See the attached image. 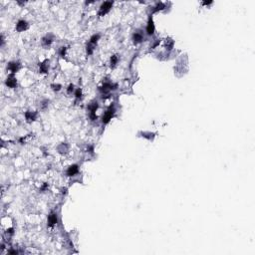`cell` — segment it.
Returning <instances> with one entry per match:
<instances>
[{
    "instance_id": "cell-8",
    "label": "cell",
    "mask_w": 255,
    "mask_h": 255,
    "mask_svg": "<svg viewBox=\"0 0 255 255\" xmlns=\"http://www.w3.org/2000/svg\"><path fill=\"white\" fill-rule=\"evenodd\" d=\"M7 71L10 72V74H16L18 73L21 69V63L19 61H10L7 63V67H6Z\"/></svg>"
},
{
    "instance_id": "cell-18",
    "label": "cell",
    "mask_w": 255,
    "mask_h": 255,
    "mask_svg": "<svg viewBox=\"0 0 255 255\" xmlns=\"http://www.w3.org/2000/svg\"><path fill=\"white\" fill-rule=\"evenodd\" d=\"M57 150L60 154H66L69 150V145L67 143H61L57 147Z\"/></svg>"
},
{
    "instance_id": "cell-17",
    "label": "cell",
    "mask_w": 255,
    "mask_h": 255,
    "mask_svg": "<svg viewBox=\"0 0 255 255\" xmlns=\"http://www.w3.org/2000/svg\"><path fill=\"white\" fill-rule=\"evenodd\" d=\"M120 61V55L119 54H113L110 58V67L111 69H115L117 67L118 63Z\"/></svg>"
},
{
    "instance_id": "cell-13",
    "label": "cell",
    "mask_w": 255,
    "mask_h": 255,
    "mask_svg": "<svg viewBox=\"0 0 255 255\" xmlns=\"http://www.w3.org/2000/svg\"><path fill=\"white\" fill-rule=\"evenodd\" d=\"M80 171V166L77 163H74V165H71L66 170V175L68 177H73L75 175H77Z\"/></svg>"
},
{
    "instance_id": "cell-2",
    "label": "cell",
    "mask_w": 255,
    "mask_h": 255,
    "mask_svg": "<svg viewBox=\"0 0 255 255\" xmlns=\"http://www.w3.org/2000/svg\"><path fill=\"white\" fill-rule=\"evenodd\" d=\"M118 84L117 83H113L111 81H105L101 87H99V91L101 92V94L103 95H106V94H109L110 92H114L118 89Z\"/></svg>"
},
{
    "instance_id": "cell-24",
    "label": "cell",
    "mask_w": 255,
    "mask_h": 255,
    "mask_svg": "<svg viewBox=\"0 0 255 255\" xmlns=\"http://www.w3.org/2000/svg\"><path fill=\"white\" fill-rule=\"evenodd\" d=\"M75 90H76V89H75V85H74V84L70 83L69 85H68L67 89H66V93H67L68 95H72V94H74Z\"/></svg>"
},
{
    "instance_id": "cell-5",
    "label": "cell",
    "mask_w": 255,
    "mask_h": 255,
    "mask_svg": "<svg viewBox=\"0 0 255 255\" xmlns=\"http://www.w3.org/2000/svg\"><path fill=\"white\" fill-rule=\"evenodd\" d=\"M99 109V103L97 101H94L89 104L88 106V112H89V118L92 122L96 121L98 119L97 117V111Z\"/></svg>"
},
{
    "instance_id": "cell-11",
    "label": "cell",
    "mask_w": 255,
    "mask_h": 255,
    "mask_svg": "<svg viewBox=\"0 0 255 255\" xmlns=\"http://www.w3.org/2000/svg\"><path fill=\"white\" fill-rule=\"evenodd\" d=\"M28 28H29V23H28L25 19H19L17 22H16L15 25V30L18 32V33H21V32L26 31Z\"/></svg>"
},
{
    "instance_id": "cell-7",
    "label": "cell",
    "mask_w": 255,
    "mask_h": 255,
    "mask_svg": "<svg viewBox=\"0 0 255 255\" xmlns=\"http://www.w3.org/2000/svg\"><path fill=\"white\" fill-rule=\"evenodd\" d=\"M59 221V217H58V213L56 211H51L48 215L47 218V226L49 228H53L54 226H56V224Z\"/></svg>"
},
{
    "instance_id": "cell-15",
    "label": "cell",
    "mask_w": 255,
    "mask_h": 255,
    "mask_svg": "<svg viewBox=\"0 0 255 255\" xmlns=\"http://www.w3.org/2000/svg\"><path fill=\"white\" fill-rule=\"evenodd\" d=\"M138 135L139 138H143V139H147L149 142H153L154 138H155V135H157V134L155 133H151V131H139V133L138 134Z\"/></svg>"
},
{
    "instance_id": "cell-26",
    "label": "cell",
    "mask_w": 255,
    "mask_h": 255,
    "mask_svg": "<svg viewBox=\"0 0 255 255\" xmlns=\"http://www.w3.org/2000/svg\"><path fill=\"white\" fill-rule=\"evenodd\" d=\"M161 42H162L161 39H155V40H154V42H153V44L150 45V50H154L155 48L159 46V44H161Z\"/></svg>"
},
{
    "instance_id": "cell-30",
    "label": "cell",
    "mask_w": 255,
    "mask_h": 255,
    "mask_svg": "<svg viewBox=\"0 0 255 255\" xmlns=\"http://www.w3.org/2000/svg\"><path fill=\"white\" fill-rule=\"evenodd\" d=\"M87 151H88L89 154H93V153H94V146H88Z\"/></svg>"
},
{
    "instance_id": "cell-22",
    "label": "cell",
    "mask_w": 255,
    "mask_h": 255,
    "mask_svg": "<svg viewBox=\"0 0 255 255\" xmlns=\"http://www.w3.org/2000/svg\"><path fill=\"white\" fill-rule=\"evenodd\" d=\"M67 49L68 48L66 46H61L59 48V56L61 58L63 59H65L66 58V56H67Z\"/></svg>"
},
{
    "instance_id": "cell-12",
    "label": "cell",
    "mask_w": 255,
    "mask_h": 255,
    "mask_svg": "<svg viewBox=\"0 0 255 255\" xmlns=\"http://www.w3.org/2000/svg\"><path fill=\"white\" fill-rule=\"evenodd\" d=\"M54 40H55V37H54V35L52 34V33H48L46 34L44 37L42 38L41 40V44H42V46L43 47H45V48H49L52 44H53L54 42Z\"/></svg>"
},
{
    "instance_id": "cell-16",
    "label": "cell",
    "mask_w": 255,
    "mask_h": 255,
    "mask_svg": "<svg viewBox=\"0 0 255 255\" xmlns=\"http://www.w3.org/2000/svg\"><path fill=\"white\" fill-rule=\"evenodd\" d=\"M165 9H166V3L162 2V1L157 2V3L154 4V6L151 8V13L150 14L158 13V12H161V11L165 10Z\"/></svg>"
},
{
    "instance_id": "cell-19",
    "label": "cell",
    "mask_w": 255,
    "mask_h": 255,
    "mask_svg": "<svg viewBox=\"0 0 255 255\" xmlns=\"http://www.w3.org/2000/svg\"><path fill=\"white\" fill-rule=\"evenodd\" d=\"M174 47V40L171 39V38H166V41H165V48L167 52H170L171 50L173 49Z\"/></svg>"
},
{
    "instance_id": "cell-25",
    "label": "cell",
    "mask_w": 255,
    "mask_h": 255,
    "mask_svg": "<svg viewBox=\"0 0 255 255\" xmlns=\"http://www.w3.org/2000/svg\"><path fill=\"white\" fill-rule=\"evenodd\" d=\"M49 103H50V101H49V100H47V99L43 100V101L40 102V107H41V109L42 110H46L47 108H48V106H49Z\"/></svg>"
},
{
    "instance_id": "cell-28",
    "label": "cell",
    "mask_w": 255,
    "mask_h": 255,
    "mask_svg": "<svg viewBox=\"0 0 255 255\" xmlns=\"http://www.w3.org/2000/svg\"><path fill=\"white\" fill-rule=\"evenodd\" d=\"M48 187H49L48 183L47 182H44L43 185H42V186H41V188H40V190H41V191H45V190L48 189Z\"/></svg>"
},
{
    "instance_id": "cell-33",
    "label": "cell",
    "mask_w": 255,
    "mask_h": 255,
    "mask_svg": "<svg viewBox=\"0 0 255 255\" xmlns=\"http://www.w3.org/2000/svg\"><path fill=\"white\" fill-rule=\"evenodd\" d=\"M4 43H5V39H4V35L1 34V46L4 45Z\"/></svg>"
},
{
    "instance_id": "cell-27",
    "label": "cell",
    "mask_w": 255,
    "mask_h": 255,
    "mask_svg": "<svg viewBox=\"0 0 255 255\" xmlns=\"http://www.w3.org/2000/svg\"><path fill=\"white\" fill-rule=\"evenodd\" d=\"M51 87V89L53 90L54 92H60L62 90V85L61 84H52V85L50 86Z\"/></svg>"
},
{
    "instance_id": "cell-9",
    "label": "cell",
    "mask_w": 255,
    "mask_h": 255,
    "mask_svg": "<svg viewBox=\"0 0 255 255\" xmlns=\"http://www.w3.org/2000/svg\"><path fill=\"white\" fill-rule=\"evenodd\" d=\"M5 85L7 88H9V89H15V88L17 87L18 81L14 74H9L7 76V78L5 80Z\"/></svg>"
},
{
    "instance_id": "cell-3",
    "label": "cell",
    "mask_w": 255,
    "mask_h": 255,
    "mask_svg": "<svg viewBox=\"0 0 255 255\" xmlns=\"http://www.w3.org/2000/svg\"><path fill=\"white\" fill-rule=\"evenodd\" d=\"M114 6L113 1H105L103 2L99 7L98 11V17H104L105 15H107L109 12L112 10V8Z\"/></svg>"
},
{
    "instance_id": "cell-20",
    "label": "cell",
    "mask_w": 255,
    "mask_h": 255,
    "mask_svg": "<svg viewBox=\"0 0 255 255\" xmlns=\"http://www.w3.org/2000/svg\"><path fill=\"white\" fill-rule=\"evenodd\" d=\"M100 39H101V34H100V33H96V34L91 36L90 39H89V42H88V43L91 44V45H93V46H96L99 43Z\"/></svg>"
},
{
    "instance_id": "cell-31",
    "label": "cell",
    "mask_w": 255,
    "mask_h": 255,
    "mask_svg": "<svg viewBox=\"0 0 255 255\" xmlns=\"http://www.w3.org/2000/svg\"><path fill=\"white\" fill-rule=\"evenodd\" d=\"M7 253H8V254H18L19 252H18L17 250H13V249H11V250H8V251H7Z\"/></svg>"
},
{
    "instance_id": "cell-29",
    "label": "cell",
    "mask_w": 255,
    "mask_h": 255,
    "mask_svg": "<svg viewBox=\"0 0 255 255\" xmlns=\"http://www.w3.org/2000/svg\"><path fill=\"white\" fill-rule=\"evenodd\" d=\"M6 234L7 235H13L14 234V228H13V227H10V228H8L6 230Z\"/></svg>"
},
{
    "instance_id": "cell-6",
    "label": "cell",
    "mask_w": 255,
    "mask_h": 255,
    "mask_svg": "<svg viewBox=\"0 0 255 255\" xmlns=\"http://www.w3.org/2000/svg\"><path fill=\"white\" fill-rule=\"evenodd\" d=\"M154 32H155V25L154 22L153 14H150L149 17H147V22L146 26V34L151 37V36L154 35Z\"/></svg>"
},
{
    "instance_id": "cell-1",
    "label": "cell",
    "mask_w": 255,
    "mask_h": 255,
    "mask_svg": "<svg viewBox=\"0 0 255 255\" xmlns=\"http://www.w3.org/2000/svg\"><path fill=\"white\" fill-rule=\"evenodd\" d=\"M116 115V107H115V104H111V105L108 107V109L106 110L105 113L103 114L102 116V124L104 126L108 125L111 120L115 117Z\"/></svg>"
},
{
    "instance_id": "cell-10",
    "label": "cell",
    "mask_w": 255,
    "mask_h": 255,
    "mask_svg": "<svg viewBox=\"0 0 255 255\" xmlns=\"http://www.w3.org/2000/svg\"><path fill=\"white\" fill-rule=\"evenodd\" d=\"M38 117V113L36 111H30L28 110L24 113V118H25V121L27 124H32L34 123L36 120H37Z\"/></svg>"
},
{
    "instance_id": "cell-14",
    "label": "cell",
    "mask_w": 255,
    "mask_h": 255,
    "mask_svg": "<svg viewBox=\"0 0 255 255\" xmlns=\"http://www.w3.org/2000/svg\"><path fill=\"white\" fill-rule=\"evenodd\" d=\"M39 67V73L40 74H48L49 72V68H50V60H44L43 62L38 64Z\"/></svg>"
},
{
    "instance_id": "cell-23",
    "label": "cell",
    "mask_w": 255,
    "mask_h": 255,
    "mask_svg": "<svg viewBox=\"0 0 255 255\" xmlns=\"http://www.w3.org/2000/svg\"><path fill=\"white\" fill-rule=\"evenodd\" d=\"M95 47L96 46L91 45V44H89V43L87 44V46H86V54H87V56H91L92 54L94 53Z\"/></svg>"
},
{
    "instance_id": "cell-21",
    "label": "cell",
    "mask_w": 255,
    "mask_h": 255,
    "mask_svg": "<svg viewBox=\"0 0 255 255\" xmlns=\"http://www.w3.org/2000/svg\"><path fill=\"white\" fill-rule=\"evenodd\" d=\"M82 96H83V92L81 88H77V89L75 90L74 92V97L76 101H79V100L82 99Z\"/></svg>"
},
{
    "instance_id": "cell-4",
    "label": "cell",
    "mask_w": 255,
    "mask_h": 255,
    "mask_svg": "<svg viewBox=\"0 0 255 255\" xmlns=\"http://www.w3.org/2000/svg\"><path fill=\"white\" fill-rule=\"evenodd\" d=\"M145 40V32L142 29H137L131 35V42L134 45H139Z\"/></svg>"
},
{
    "instance_id": "cell-32",
    "label": "cell",
    "mask_w": 255,
    "mask_h": 255,
    "mask_svg": "<svg viewBox=\"0 0 255 255\" xmlns=\"http://www.w3.org/2000/svg\"><path fill=\"white\" fill-rule=\"evenodd\" d=\"M202 5H210V4H212V1H204V2H201Z\"/></svg>"
}]
</instances>
